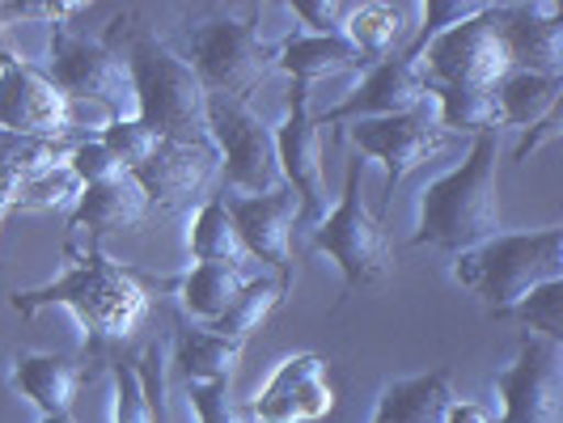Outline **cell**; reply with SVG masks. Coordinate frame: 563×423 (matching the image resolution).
I'll list each match as a JSON object with an SVG mask.
<instances>
[{
  "mask_svg": "<svg viewBox=\"0 0 563 423\" xmlns=\"http://www.w3.org/2000/svg\"><path fill=\"white\" fill-rule=\"evenodd\" d=\"M64 254H68L64 276L43 283V288L13 292V310L22 318H34L47 305H64L85 331V343L89 338L114 343V338L132 335L148 313V292L136 283V276L128 267H119L111 254H102L98 246H89V251L68 246Z\"/></svg>",
  "mask_w": 563,
  "mask_h": 423,
  "instance_id": "1",
  "label": "cell"
},
{
  "mask_svg": "<svg viewBox=\"0 0 563 423\" xmlns=\"http://www.w3.org/2000/svg\"><path fill=\"white\" fill-rule=\"evenodd\" d=\"M500 144L496 136H479L471 144L466 162L441 174L420 191V225L416 246H441V251H475L487 237L500 233Z\"/></svg>",
  "mask_w": 563,
  "mask_h": 423,
  "instance_id": "2",
  "label": "cell"
},
{
  "mask_svg": "<svg viewBox=\"0 0 563 423\" xmlns=\"http://www.w3.org/2000/svg\"><path fill=\"white\" fill-rule=\"evenodd\" d=\"M453 280L475 292L492 318H505L534 288L563 280V233L560 229L496 233L483 246L453 258Z\"/></svg>",
  "mask_w": 563,
  "mask_h": 423,
  "instance_id": "3",
  "label": "cell"
},
{
  "mask_svg": "<svg viewBox=\"0 0 563 423\" xmlns=\"http://www.w3.org/2000/svg\"><path fill=\"white\" fill-rule=\"evenodd\" d=\"M123 64L136 89V119L157 141H208V89L187 56L157 34H132Z\"/></svg>",
  "mask_w": 563,
  "mask_h": 423,
  "instance_id": "4",
  "label": "cell"
},
{
  "mask_svg": "<svg viewBox=\"0 0 563 423\" xmlns=\"http://www.w3.org/2000/svg\"><path fill=\"white\" fill-rule=\"evenodd\" d=\"M361 169H365V157H356L347 166L339 208L327 212V221L313 229V251L327 254L335 263L347 292L377 288V283H386L395 276V246L386 237V225L368 212L365 199H361Z\"/></svg>",
  "mask_w": 563,
  "mask_h": 423,
  "instance_id": "5",
  "label": "cell"
},
{
  "mask_svg": "<svg viewBox=\"0 0 563 423\" xmlns=\"http://www.w3.org/2000/svg\"><path fill=\"white\" fill-rule=\"evenodd\" d=\"M280 43L258 34V18H208L191 26V68L208 93L246 102L258 85L276 73Z\"/></svg>",
  "mask_w": 563,
  "mask_h": 423,
  "instance_id": "6",
  "label": "cell"
},
{
  "mask_svg": "<svg viewBox=\"0 0 563 423\" xmlns=\"http://www.w3.org/2000/svg\"><path fill=\"white\" fill-rule=\"evenodd\" d=\"M47 81L56 85L68 102H98L114 119H132L136 114V89L123 56L111 43L85 38L73 26H52L47 43Z\"/></svg>",
  "mask_w": 563,
  "mask_h": 423,
  "instance_id": "7",
  "label": "cell"
},
{
  "mask_svg": "<svg viewBox=\"0 0 563 423\" xmlns=\"http://www.w3.org/2000/svg\"><path fill=\"white\" fill-rule=\"evenodd\" d=\"M208 141L225 166L229 196H272L284 187L276 127H267L251 102L208 93Z\"/></svg>",
  "mask_w": 563,
  "mask_h": 423,
  "instance_id": "8",
  "label": "cell"
},
{
  "mask_svg": "<svg viewBox=\"0 0 563 423\" xmlns=\"http://www.w3.org/2000/svg\"><path fill=\"white\" fill-rule=\"evenodd\" d=\"M420 64H423V77H428V89H437V85L496 89L512 73L496 4H487L483 13L457 22L445 34H437L420 52Z\"/></svg>",
  "mask_w": 563,
  "mask_h": 423,
  "instance_id": "9",
  "label": "cell"
},
{
  "mask_svg": "<svg viewBox=\"0 0 563 423\" xmlns=\"http://www.w3.org/2000/svg\"><path fill=\"white\" fill-rule=\"evenodd\" d=\"M347 141L361 148V157L377 162L386 174V203H395V187L416 174L423 162L441 157L450 132L441 127V114H437V98L420 102L416 111L390 114V119H356L347 123Z\"/></svg>",
  "mask_w": 563,
  "mask_h": 423,
  "instance_id": "10",
  "label": "cell"
},
{
  "mask_svg": "<svg viewBox=\"0 0 563 423\" xmlns=\"http://www.w3.org/2000/svg\"><path fill=\"white\" fill-rule=\"evenodd\" d=\"M505 402L500 423H563V347L555 338L526 335L517 360L496 372Z\"/></svg>",
  "mask_w": 563,
  "mask_h": 423,
  "instance_id": "11",
  "label": "cell"
},
{
  "mask_svg": "<svg viewBox=\"0 0 563 423\" xmlns=\"http://www.w3.org/2000/svg\"><path fill=\"white\" fill-rule=\"evenodd\" d=\"M276 157H280L284 187L301 199V229H318L327 221V182H322V132L310 114V85L292 81L288 114L276 127Z\"/></svg>",
  "mask_w": 563,
  "mask_h": 423,
  "instance_id": "12",
  "label": "cell"
},
{
  "mask_svg": "<svg viewBox=\"0 0 563 423\" xmlns=\"http://www.w3.org/2000/svg\"><path fill=\"white\" fill-rule=\"evenodd\" d=\"M73 127V102L47 81L43 68L0 56V136L59 141Z\"/></svg>",
  "mask_w": 563,
  "mask_h": 423,
  "instance_id": "13",
  "label": "cell"
},
{
  "mask_svg": "<svg viewBox=\"0 0 563 423\" xmlns=\"http://www.w3.org/2000/svg\"><path fill=\"white\" fill-rule=\"evenodd\" d=\"M331 411H335L331 360H322L313 352L284 356L246 407L251 423H318Z\"/></svg>",
  "mask_w": 563,
  "mask_h": 423,
  "instance_id": "14",
  "label": "cell"
},
{
  "mask_svg": "<svg viewBox=\"0 0 563 423\" xmlns=\"http://www.w3.org/2000/svg\"><path fill=\"white\" fill-rule=\"evenodd\" d=\"M217 169H221V157H217L212 141H162L144 166L132 169V178L141 182L153 212L174 216L208 196Z\"/></svg>",
  "mask_w": 563,
  "mask_h": 423,
  "instance_id": "15",
  "label": "cell"
},
{
  "mask_svg": "<svg viewBox=\"0 0 563 423\" xmlns=\"http://www.w3.org/2000/svg\"><path fill=\"white\" fill-rule=\"evenodd\" d=\"M432 98L428 89V77H423V64L420 56L407 47L398 56L382 59L368 68V77L339 107L313 119V123H356V119H390V114H407L416 111L420 102Z\"/></svg>",
  "mask_w": 563,
  "mask_h": 423,
  "instance_id": "16",
  "label": "cell"
},
{
  "mask_svg": "<svg viewBox=\"0 0 563 423\" xmlns=\"http://www.w3.org/2000/svg\"><path fill=\"white\" fill-rule=\"evenodd\" d=\"M221 199H225L246 254L267 263L272 271H280V280L288 283V276H292V225L301 216V199L288 187L272 191V196H225L221 191Z\"/></svg>",
  "mask_w": 563,
  "mask_h": 423,
  "instance_id": "17",
  "label": "cell"
},
{
  "mask_svg": "<svg viewBox=\"0 0 563 423\" xmlns=\"http://www.w3.org/2000/svg\"><path fill=\"white\" fill-rule=\"evenodd\" d=\"M512 73L563 77V13L555 4H496Z\"/></svg>",
  "mask_w": 563,
  "mask_h": 423,
  "instance_id": "18",
  "label": "cell"
},
{
  "mask_svg": "<svg viewBox=\"0 0 563 423\" xmlns=\"http://www.w3.org/2000/svg\"><path fill=\"white\" fill-rule=\"evenodd\" d=\"M423 22V4L420 0H407V4H356L352 22L343 30V38L365 56V64H382V59L398 56L416 43Z\"/></svg>",
  "mask_w": 563,
  "mask_h": 423,
  "instance_id": "19",
  "label": "cell"
},
{
  "mask_svg": "<svg viewBox=\"0 0 563 423\" xmlns=\"http://www.w3.org/2000/svg\"><path fill=\"white\" fill-rule=\"evenodd\" d=\"M81 365L56 352H30L13 360L9 386L38 407V415H73V402L81 390Z\"/></svg>",
  "mask_w": 563,
  "mask_h": 423,
  "instance_id": "20",
  "label": "cell"
},
{
  "mask_svg": "<svg viewBox=\"0 0 563 423\" xmlns=\"http://www.w3.org/2000/svg\"><path fill=\"white\" fill-rule=\"evenodd\" d=\"M148 216H153V208H148L141 182L132 174H119L111 182L85 187L68 221L85 233H128V229H141Z\"/></svg>",
  "mask_w": 563,
  "mask_h": 423,
  "instance_id": "21",
  "label": "cell"
},
{
  "mask_svg": "<svg viewBox=\"0 0 563 423\" xmlns=\"http://www.w3.org/2000/svg\"><path fill=\"white\" fill-rule=\"evenodd\" d=\"M276 68H284L297 85L331 81L347 73H368L365 56L343 34H292L280 43Z\"/></svg>",
  "mask_w": 563,
  "mask_h": 423,
  "instance_id": "22",
  "label": "cell"
},
{
  "mask_svg": "<svg viewBox=\"0 0 563 423\" xmlns=\"http://www.w3.org/2000/svg\"><path fill=\"white\" fill-rule=\"evenodd\" d=\"M114 377V423H157L162 420V386H166V356L148 347L141 360H111Z\"/></svg>",
  "mask_w": 563,
  "mask_h": 423,
  "instance_id": "23",
  "label": "cell"
},
{
  "mask_svg": "<svg viewBox=\"0 0 563 423\" xmlns=\"http://www.w3.org/2000/svg\"><path fill=\"white\" fill-rule=\"evenodd\" d=\"M453 402H457V394H453L450 372L437 368V372L386 386L368 423H445Z\"/></svg>",
  "mask_w": 563,
  "mask_h": 423,
  "instance_id": "24",
  "label": "cell"
},
{
  "mask_svg": "<svg viewBox=\"0 0 563 423\" xmlns=\"http://www.w3.org/2000/svg\"><path fill=\"white\" fill-rule=\"evenodd\" d=\"M242 347L246 343L217 335L212 326H183L174 335V365L183 368L187 386H212V381H229L238 372Z\"/></svg>",
  "mask_w": 563,
  "mask_h": 423,
  "instance_id": "25",
  "label": "cell"
},
{
  "mask_svg": "<svg viewBox=\"0 0 563 423\" xmlns=\"http://www.w3.org/2000/svg\"><path fill=\"white\" fill-rule=\"evenodd\" d=\"M187 246H191L196 263H217V267H233V271H246V263H251L221 196L203 199V208L191 221V233H187Z\"/></svg>",
  "mask_w": 563,
  "mask_h": 423,
  "instance_id": "26",
  "label": "cell"
},
{
  "mask_svg": "<svg viewBox=\"0 0 563 423\" xmlns=\"http://www.w3.org/2000/svg\"><path fill=\"white\" fill-rule=\"evenodd\" d=\"M242 283H246V271L217 267V263H196L183 280L174 283V292H178L183 313H191L196 322L212 326V322L233 305V297L242 292Z\"/></svg>",
  "mask_w": 563,
  "mask_h": 423,
  "instance_id": "27",
  "label": "cell"
},
{
  "mask_svg": "<svg viewBox=\"0 0 563 423\" xmlns=\"http://www.w3.org/2000/svg\"><path fill=\"white\" fill-rule=\"evenodd\" d=\"M68 162V148L56 141H22V136H0V212L13 208V199L22 196L34 178H43L47 169Z\"/></svg>",
  "mask_w": 563,
  "mask_h": 423,
  "instance_id": "28",
  "label": "cell"
},
{
  "mask_svg": "<svg viewBox=\"0 0 563 423\" xmlns=\"http://www.w3.org/2000/svg\"><path fill=\"white\" fill-rule=\"evenodd\" d=\"M563 77H534V73H508L496 85V102L505 127H538L547 114L560 111Z\"/></svg>",
  "mask_w": 563,
  "mask_h": 423,
  "instance_id": "29",
  "label": "cell"
},
{
  "mask_svg": "<svg viewBox=\"0 0 563 423\" xmlns=\"http://www.w3.org/2000/svg\"><path fill=\"white\" fill-rule=\"evenodd\" d=\"M432 98H437V114H441V127H445V132H471V136L479 141V136H500V127H505L496 89L437 85Z\"/></svg>",
  "mask_w": 563,
  "mask_h": 423,
  "instance_id": "30",
  "label": "cell"
},
{
  "mask_svg": "<svg viewBox=\"0 0 563 423\" xmlns=\"http://www.w3.org/2000/svg\"><path fill=\"white\" fill-rule=\"evenodd\" d=\"M284 292H288V283L284 280H272V276H254V280L242 283V292L233 297V305H229L217 322H212V331L225 338H238V343H246V338L276 313V305L284 301Z\"/></svg>",
  "mask_w": 563,
  "mask_h": 423,
  "instance_id": "31",
  "label": "cell"
},
{
  "mask_svg": "<svg viewBox=\"0 0 563 423\" xmlns=\"http://www.w3.org/2000/svg\"><path fill=\"white\" fill-rule=\"evenodd\" d=\"M563 280L555 283H542V288H534L521 305H512V310L505 313V318H512V322H526L534 335L542 338H555L560 343L563 338Z\"/></svg>",
  "mask_w": 563,
  "mask_h": 423,
  "instance_id": "32",
  "label": "cell"
},
{
  "mask_svg": "<svg viewBox=\"0 0 563 423\" xmlns=\"http://www.w3.org/2000/svg\"><path fill=\"white\" fill-rule=\"evenodd\" d=\"M98 141L111 148L114 157H119V166L128 169V174H132L136 166H144V162L157 153V144H162L157 136H153V127H144L136 114H132V119H114V123H107Z\"/></svg>",
  "mask_w": 563,
  "mask_h": 423,
  "instance_id": "33",
  "label": "cell"
},
{
  "mask_svg": "<svg viewBox=\"0 0 563 423\" xmlns=\"http://www.w3.org/2000/svg\"><path fill=\"white\" fill-rule=\"evenodd\" d=\"M81 191V178L64 162V166L47 169L43 178H34L30 187H22V196L13 199V208H64V203H77Z\"/></svg>",
  "mask_w": 563,
  "mask_h": 423,
  "instance_id": "34",
  "label": "cell"
},
{
  "mask_svg": "<svg viewBox=\"0 0 563 423\" xmlns=\"http://www.w3.org/2000/svg\"><path fill=\"white\" fill-rule=\"evenodd\" d=\"M187 402L196 411L199 423H251L246 407L233 398L229 381H212V386H187Z\"/></svg>",
  "mask_w": 563,
  "mask_h": 423,
  "instance_id": "35",
  "label": "cell"
},
{
  "mask_svg": "<svg viewBox=\"0 0 563 423\" xmlns=\"http://www.w3.org/2000/svg\"><path fill=\"white\" fill-rule=\"evenodd\" d=\"M68 169L81 178V187H98V182H111L119 174H128L102 141H85L77 148H68Z\"/></svg>",
  "mask_w": 563,
  "mask_h": 423,
  "instance_id": "36",
  "label": "cell"
},
{
  "mask_svg": "<svg viewBox=\"0 0 563 423\" xmlns=\"http://www.w3.org/2000/svg\"><path fill=\"white\" fill-rule=\"evenodd\" d=\"M361 0H292V13L313 30V34H343Z\"/></svg>",
  "mask_w": 563,
  "mask_h": 423,
  "instance_id": "37",
  "label": "cell"
},
{
  "mask_svg": "<svg viewBox=\"0 0 563 423\" xmlns=\"http://www.w3.org/2000/svg\"><path fill=\"white\" fill-rule=\"evenodd\" d=\"M81 4H0V13L4 18H22V22H30V18H38V22H52V26H59L68 13H77Z\"/></svg>",
  "mask_w": 563,
  "mask_h": 423,
  "instance_id": "38",
  "label": "cell"
},
{
  "mask_svg": "<svg viewBox=\"0 0 563 423\" xmlns=\"http://www.w3.org/2000/svg\"><path fill=\"white\" fill-rule=\"evenodd\" d=\"M555 136H560V111L547 114V119H542L538 127H530V136H526V141H521V148H517V162H526V157L534 153L538 144H542V141H555Z\"/></svg>",
  "mask_w": 563,
  "mask_h": 423,
  "instance_id": "39",
  "label": "cell"
},
{
  "mask_svg": "<svg viewBox=\"0 0 563 423\" xmlns=\"http://www.w3.org/2000/svg\"><path fill=\"white\" fill-rule=\"evenodd\" d=\"M445 423H492V415L483 411L479 402H462V398H457L450 407V415H445Z\"/></svg>",
  "mask_w": 563,
  "mask_h": 423,
  "instance_id": "40",
  "label": "cell"
},
{
  "mask_svg": "<svg viewBox=\"0 0 563 423\" xmlns=\"http://www.w3.org/2000/svg\"><path fill=\"white\" fill-rule=\"evenodd\" d=\"M43 423H77L73 415H43Z\"/></svg>",
  "mask_w": 563,
  "mask_h": 423,
  "instance_id": "41",
  "label": "cell"
}]
</instances>
